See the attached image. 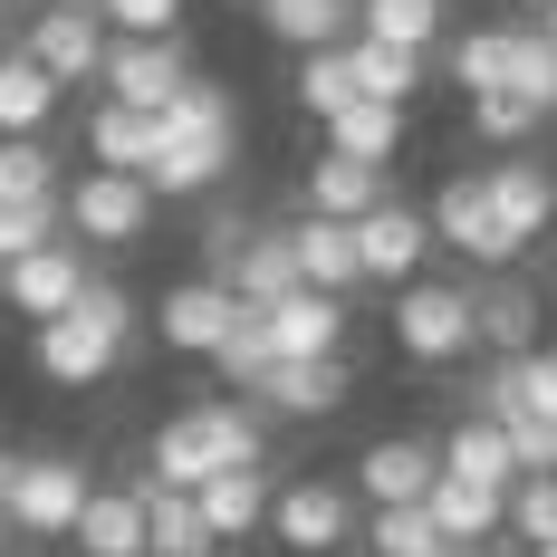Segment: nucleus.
Instances as JSON below:
<instances>
[{"mask_svg":"<svg viewBox=\"0 0 557 557\" xmlns=\"http://www.w3.org/2000/svg\"><path fill=\"white\" fill-rule=\"evenodd\" d=\"M125 491L145 500V519H154V557H212V548H222V539H212V519H202V500H193V491H164L154 471H135Z\"/></svg>","mask_w":557,"mask_h":557,"instance_id":"nucleus-18","label":"nucleus"},{"mask_svg":"<svg viewBox=\"0 0 557 557\" xmlns=\"http://www.w3.org/2000/svg\"><path fill=\"white\" fill-rule=\"evenodd\" d=\"M519 394H529V413H557V346L519 356Z\"/></svg>","mask_w":557,"mask_h":557,"instance_id":"nucleus-43","label":"nucleus"},{"mask_svg":"<svg viewBox=\"0 0 557 557\" xmlns=\"http://www.w3.org/2000/svg\"><path fill=\"white\" fill-rule=\"evenodd\" d=\"M529 557H557V539H548V548H529Z\"/></svg>","mask_w":557,"mask_h":557,"instance_id":"nucleus-48","label":"nucleus"},{"mask_svg":"<svg viewBox=\"0 0 557 557\" xmlns=\"http://www.w3.org/2000/svg\"><path fill=\"white\" fill-rule=\"evenodd\" d=\"M298 107H308V115L356 107V58H346V49H298Z\"/></svg>","mask_w":557,"mask_h":557,"instance_id":"nucleus-35","label":"nucleus"},{"mask_svg":"<svg viewBox=\"0 0 557 557\" xmlns=\"http://www.w3.org/2000/svg\"><path fill=\"white\" fill-rule=\"evenodd\" d=\"M193 500H202V519H212V539H250V529L270 519V500H278V491L260 481V471H212V481H202Z\"/></svg>","mask_w":557,"mask_h":557,"instance_id":"nucleus-28","label":"nucleus"},{"mask_svg":"<svg viewBox=\"0 0 557 557\" xmlns=\"http://www.w3.org/2000/svg\"><path fill=\"white\" fill-rule=\"evenodd\" d=\"M433 548H451L443 529H433V509L413 500V509H375V557H433Z\"/></svg>","mask_w":557,"mask_h":557,"instance_id":"nucleus-41","label":"nucleus"},{"mask_svg":"<svg viewBox=\"0 0 557 557\" xmlns=\"http://www.w3.org/2000/svg\"><path fill=\"white\" fill-rule=\"evenodd\" d=\"M125 336H135V298L125 288H107V278H87V298L67 308V318H49L39 327V375L49 385H107L115 356H125Z\"/></svg>","mask_w":557,"mask_h":557,"instance_id":"nucleus-2","label":"nucleus"},{"mask_svg":"<svg viewBox=\"0 0 557 557\" xmlns=\"http://www.w3.org/2000/svg\"><path fill=\"white\" fill-rule=\"evenodd\" d=\"M509 87L539 115H557V39L548 29H509Z\"/></svg>","mask_w":557,"mask_h":557,"instance_id":"nucleus-36","label":"nucleus"},{"mask_svg":"<svg viewBox=\"0 0 557 557\" xmlns=\"http://www.w3.org/2000/svg\"><path fill=\"white\" fill-rule=\"evenodd\" d=\"M231 145H240V135H222V125H202V135H173V125H164L145 183H154V193H212V183L231 173Z\"/></svg>","mask_w":557,"mask_h":557,"instance_id":"nucleus-15","label":"nucleus"},{"mask_svg":"<svg viewBox=\"0 0 557 557\" xmlns=\"http://www.w3.org/2000/svg\"><path fill=\"white\" fill-rule=\"evenodd\" d=\"M0 10H10V0H0Z\"/></svg>","mask_w":557,"mask_h":557,"instance_id":"nucleus-51","label":"nucleus"},{"mask_svg":"<svg viewBox=\"0 0 557 557\" xmlns=\"http://www.w3.org/2000/svg\"><path fill=\"white\" fill-rule=\"evenodd\" d=\"M356 29L394 49H433L443 39V0H356Z\"/></svg>","mask_w":557,"mask_h":557,"instance_id":"nucleus-34","label":"nucleus"},{"mask_svg":"<svg viewBox=\"0 0 557 557\" xmlns=\"http://www.w3.org/2000/svg\"><path fill=\"white\" fill-rule=\"evenodd\" d=\"M394 145H404V107H385V97H356V107H336V115H327V154L394 164Z\"/></svg>","mask_w":557,"mask_h":557,"instance_id":"nucleus-26","label":"nucleus"},{"mask_svg":"<svg viewBox=\"0 0 557 557\" xmlns=\"http://www.w3.org/2000/svg\"><path fill=\"white\" fill-rule=\"evenodd\" d=\"M423 509H433V529H443L451 548H481L491 529H509V491H491V481H461V471H443Z\"/></svg>","mask_w":557,"mask_h":557,"instance_id":"nucleus-19","label":"nucleus"},{"mask_svg":"<svg viewBox=\"0 0 557 557\" xmlns=\"http://www.w3.org/2000/svg\"><path fill=\"white\" fill-rule=\"evenodd\" d=\"M107 10H39L29 20V58L49 67L58 87H87V77H107Z\"/></svg>","mask_w":557,"mask_h":557,"instance_id":"nucleus-9","label":"nucleus"},{"mask_svg":"<svg viewBox=\"0 0 557 557\" xmlns=\"http://www.w3.org/2000/svg\"><path fill=\"white\" fill-rule=\"evenodd\" d=\"M154 145H164V115L154 107H125V97H107V107L87 115V154L115 173H145L154 164Z\"/></svg>","mask_w":557,"mask_h":557,"instance_id":"nucleus-20","label":"nucleus"},{"mask_svg":"<svg viewBox=\"0 0 557 557\" xmlns=\"http://www.w3.org/2000/svg\"><path fill=\"white\" fill-rule=\"evenodd\" d=\"M298 260H308V288H356L366 278V240H356V222H327V212H308L298 222Z\"/></svg>","mask_w":557,"mask_h":557,"instance_id":"nucleus-25","label":"nucleus"},{"mask_svg":"<svg viewBox=\"0 0 557 557\" xmlns=\"http://www.w3.org/2000/svg\"><path fill=\"white\" fill-rule=\"evenodd\" d=\"M433 557H451V548H433Z\"/></svg>","mask_w":557,"mask_h":557,"instance_id":"nucleus-50","label":"nucleus"},{"mask_svg":"<svg viewBox=\"0 0 557 557\" xmlns=\"http://www.w3.org/2000/svg\"><path fill=\"white\" fill-rule=\"evenodd\" d=\"M260 404L298 413V423H308V413H336V404H346V356H278Z\"/></svg>","mask_w":557,"mask_h":557,"instance_id":"nucleus-21","label":"nucleus"},{"mask_svg":"<svg viewBox=\"0 0 557 557\" xmlns=\"http://www.w3.org/2000/svg\"><path fill=\"white\" fill-rule=\"evenodd\" d=\"M529 10H548V0H529Z\"/></svg>","mask_w":557,"mask_h":557,"instance_id":"nucleus-49","label":"nucleus"},{"mask_svg":"<svg viewBox=\"0 0 557 557\" xmlns=\"http://www.w3.org/2000/svg\"><path fill=\"white\" fill-rule=\"evenodd\" d=\"M240 240H250V222H240V212H212V222H202V260H212V278H231Z\"/></svg>","mask_w":557,"mask_h":557,"instance_id":"nucleus-44","label":"nucleus"},{"mask_svg":"<svg viewBox=\"0 0 557 557\" xmlns=\"http://www.w3.org/2000/svg\"><path fill=\"white\" fill-rule=\"evenodd\" d=\"M154 183L145 173H115V164H97V173H77L67 183V231L77 240H97V250H135L145 231H154Z\"/></svg>","mask_w":557,"mask_h":557,"instance_id":"nucleus-5","label":"nucleus"},{"mask_svg":"<svg viewBox=\"0 0 557 557\" xmlns=\"http://www.w3.org/2000/svg\"><path fill=\"white\" fill-rule=\"evenodd\" d=\"M491 202H500L509 240L529 250V240H539V231L557 222V173L539 164V154H509V164H491Z\"/></svg>","mask_w":557,"mask_h":557,"instance_id":"nucleus-16","label":"nucleus"},{"mask_svg":"<svg viewBox=\"0 0 557 557\" xmlns=\"http://www.w3.org/2000/svg\"><path fill=\"white\" fill-rule=\"evenodd\" d=\"M49 10H97V0H49Z\"/></svg>","mask_w":557,"mask_h":557,"instance_id":"nucleus-46","label":"nucleus"},{"mask_svg":"<svg viewBox=\"0 0 557 557\" xmlns=\"http://www.w3.org/2000/svg\"><path fill=\"white\" fill-rule=\"evenodd\" d=\"M451 557H491V548H451Z\"/></svg>","mask_w":557,"mask_h":557,"instance_id":"nucleus-47","label":"nucleus"},{"mask_svg":"<svg viewBox=\"0 0 557 557\" xmlns=\"http://www.w3.org/2000/svg\"><path fill=\"white\" fill-rule=\"evenodd\" d=\"M183 87H193L183 39H115V49H107V97H125V107H154V115H164Z\"/></svg>","mask_w":557,"mask_h":557,"instance_id":"nucleus-11","label":"nucleus"},{"mask_svg":"<svg viewBox=\"0 0 557 557\" xmlns=\"http://www.w3.org/2000/svg\"><path fill=\"white\" fill-rule=\"evenodd\" d=\"M270 336H278V356H336L346 346V298L336 288H288L270 308Z\"/></svg>","mask_w":557,"mask_h":557,"instance_id":"nucleus-17","label":"nucleus"},{"mask_svg":"<svg viewBox=\"0 0 557 557\" xmlns=\"http://www.w3.org/2000/svg\"><path fill=\"white\" fill-rule=\"evenodd\" d=\"M451 87H461V97L509 87V29H461V39H451Z\"/></svg>","mask_w":557,"mask_h":557,"instance_id":"nucleus-37","label":"nucleus"},{"mask_svg":"<svg viewBox=\"0 0 557 557\" xmlns=\"http://www.w3.org/2000/svg\"><path fill=\"white\" fill-rule=\"evenodd\" d=\"M394 346H404L413 366L471 356V346H481V288H461V278H413V288L394 298Z\"/></svg>","mask_w":557,"mask_h":557,"instance_id":"nucleus-4","label":"nucleus"},{"mask_svg":"<svg viewBox=\"0 0 557 557\" xmlns=\"http://www.w3.org/2000/svg\"><path fill=\"white\" fill-rule=\"evenodd\" d=\"M356 20V0H260V29L278 49H336Z\"/></svg>","mask_w":557,"mask_h":557,"instance_id":"nucleus-29","label":"nucleus"},{"mask_svg":"<svg viewBox=\"0 0 557 557\" xmlns=\"http://www.w3.org/2000/svg\"><path fill=\"white\" fill-rule=\"evenodd\" d=\"M433 231H443V250L481 260V270H509V260H519L500 202H491V173H451L443 193H433Z\"/></svg>","mask_w":557,"mask_h":557,"instance_id":"nucleus-6","label":"nucleus"},{"mask_svg":"<svg viewBox=\"0 0 557 557\" xmlns=\"http://www.w3.org/2000/svg\"><path fill=\"white\" fill-rule=\"evenodd\" d=\"M270 529L288 557H336L346 548V529H356V500L336 491V481H288L270 500Z\"/></svg>","mask_w":557,"mask_h":557,"instance_id":"nucleus-8","label":"nucleus"},{"mask_svg":"<svg viewBox=\"0 0 557 557\" xmlns=\"http://www.w3.org/2000/svg\"><path fill=\"white\" fill-rule=\"evenodd\" d=\"M481 346H500V356H529L539 346V288L529 278H491L481 288Z\"/></svg>","mask_w":557,"mask_h":557,"instance_id":"nucleus-30","label":"nucleus"},{"mask_svg":"<svg viewBox=\"0 0 557 557\" xmlns=\"http://www.w3.org/2000/svg\"><path fill=\"white\" fill-rule=\"evenodd\" d=\"M145 471L164 491H202L212 471H260V413L250 404H193V413H173L154 433Z\"/></svg>","mask_w":557,"mask_h":557,"instance_id":"nucleus-1","label":"nucleus"},{"mask_svg":"<svg viewBox=\"0 0 557 557\" xmlns=\"http://www.w3.org/2000/svg\"><path fill=\"white\" fill-rule=\"evenodd\" d=\"M97 500V481L67 451H0V519L29 539H77V519Z\"/></svg>","mask_w":557,"mask_h":557,"instance_id":"nucleus-3","label":"nucleus"},{"mask_svg":"<svg viewBox=\"0 0 557 557\" xmlns=\"http://www.w3.org/2000/svg\"><path fill=\"white\" fill-rule=\"evenodd\" d=\"M471 135H481V145H529V135H539V107H529L519 87H481V97H471Z\"/></svg>","mask_w":557,"mask_h":557,"instance_id":"nucleus-38","label":"nucleus"},{"mask_svg":"<svg viewBox=\"0 0 557 557\" xmlns=\"http://www.w3.org/2000/svg\"><path fill=\"white\" fill-rule=\"evenodd\" d=\"M509 529H519L529 548H548V539H557V471H529V481H509Z\"/></svg>","mask_w":557,"mask_h":557,"instance_id":"nucleus-40","label":"nucleus"},{"mask_svg":"<svg viewBox=\"0 0 557 557\" xmlns=\"http://www.w3.org/2000/svg\"><path fill=\"white\" fill-rule=\"evenodd\" d=\"M356 97H385V107H404L413 87H423V49H394V39H356Z\"/></svg>","mask_w":557,"mask_h":557,"instance_id":"nucleus-33","label":"nucleus"},{"mask_svg":"<svg viewBox=\"0 0 557 557\" xmlns=\"http://www.w3.org/2000/svg\"><path fill=\"white\" fill-rule=\"evenodd\" d=\"M58 231H67V202H0V270L29 260L39 240H58Z\"/></svg>","mask_w":557,"mask_h":557,"instance_id":"nucleus-39","label":"nucleus"},{"mask_svg":"<svg viewBox=\"0 0 557 557\" xmlns=\"http://www.w3.org/2000/svg\"><path fill=\"white\" fill-rule=\"evenodd\" d=\"M375 202H385V164H356V154H318V164H308V212L366 222Z\"/></svg>","mask_w":557,"mask_h":557,"instance_id":"nucleus-23","label":"nucleus"},{"mask_svg":"<svg viewBox=\"0 0 557 557\" xmlns=\"http://www.w3.org/2000/svg\"><path fill=\"white\" fill-rule=\"evenodd\" d=\"M443 471H461V481H491V491H509L519 481V451H509V423H491V413H461L443 443Z\"/></svg>","mask_w":557,"mask_h":557,"instance_id":"nucleus-24","label":"nucleus"},{"mask_svg":"<svg viewBox=\"0 0 557 557\" xmlns=\"http://www.w3.org/2000/svg\"><path fill=\"white\" fill-rule=\"evenodd\" d=\"M231 318H240V288L231 278H183L164 308H154V336H164L173 356H222Z\"/></svg>","mask_w":557,"mask_h":557,"instance_id":"nucleus-10","label":"nucleus"},{"mask_svg":"<svg viewBox=\"0 0 557 557\" xmlns=\"http://www.w3.org/2000/svg\"><path fill=\"white\" fill-rule=\"evenodd\" d=\"M58 107V77L29 49H0V135H39Z\"/></svg>","mask_w":557,"mask_h":557,"instance_id":"nucleus-27","label":"nucleus"},{"mask_svg":"<svg viewBox=\"0 0 557 557\" xmlns=\"http://www.w3.org/2000/svg\"><path fill=\"white\" fill-rule=\"evenodd\" d=\"M356 240H366V278H385V288H413L423 250H433L443 231H433V212H404V202H375V212L356 222Z\"/></svg>","mask_w":557,"mask_h":557,"instance_id":"nucleus-13","label":"nucleus"},{"mask_svg":"<svg viewBox=\"0 0 557 557\" xmlns=\"http://www.w3.org/2000/svg\"><path fill=\"white\" fill-rule=\"evenodd\" d=\"M539 29H548V39H557V0H548V10H539Z\"/></svg>","mask_w":557,"mask_h":557,"instance_id":"nucleus-45","label":"nucleus"},{"mask_svg":"<svg viewBox=\"0 0 557 557\" xmlns=\"http://www.w3.org/2000/svg\"><path fill=\"white\" fill-rule=\"evenodd\" d=\"M433 481H443V451L413 443V433H385V443H366V461H356V491H366L375 509L433 500Z\"/></svg>","mask_w":557,"mask_h":557,"instance_id":"nucleus-12","label":"nucleus"},{"mask_svg":"<svg viewBox=\"0 0 557 557\" xmlns=\"http://www.w3.org/2000/svg\"><path fill=\"white\" fill-rule=\"evenodd\" d=\"M0 202H67L58 154L39 145V135H0Z\"/></svg>","mask_w":557,"mask_h":557,"instance_id":"nucleus-32","label":"nucleus"},{"mask_svg":"<svg viewBox=\"0 0 557 557\" xmlns=\"http://www.w3.org/2000/svg\"><path fill=\"white\" fill-rule=\"evenodd\" d=\"M231 288H240L250 308H278L288 288H308V260H298V222H288V231H250V240H240V260H231Z\"/></svg>","mask_w":557,"mask_h":557,"instance_id":"nucleus-14","label":"nucleus"},{"mask_svg":"<svg viewBox=\"0 0 557 557\" xmlns=\"http://www.w3.org/2000/svg\"><path fill=\"white\" fill-rule=\"evenodd\" d=\"M77 557H154V519L135 491H97L77 519Z\"/></svg>","mask_w":557,"mask_h":557,"instance_id":"nucleus-22","label":"nucleus"},{"mask_svg":"<svg viewBox=\"0 0 557 557\" xmlns=\"http://www.w3.org/2000/svg\"><path fill=\"white\" fill-rule=\"evenodd\" d=\"M212 366H222L240 394H260V385H270V366H278L270 308H250V298H240V318H231V336H222V356H212Z\"/></svg>","mask_w":557,"mask_h":557,"instance_id":"nucleus-31","label":"nucleus"},{"mask_svg":"<svg viewBox=\"0 0 557 557\" xmlns=\"http://www.w3.org/2000/svg\"><path fill=\"white\" fill-rule=\"evenodd\" d=\"M77 250H87L77 231L39 240L29 260H10V270H0V298H10L20 318H39V327H49V318H67V308L87 298V260H77Z\"/></svg>","mask_w":557,"mask_h":557,"instance_id":"nucleus-7","label":"nucleus"},{"mask_svg":"<svg viewBox=\"0 0 557 557\" xmlns=\"http://www.w3.org/2000/svg\"><path fill=\"white\" fill-rule=\"evenodd\" d=\"M115 39H183V0H97Z\"/></svg>","mask_w":557,"mask_h":557,"instance_id":"nucleus-42","label":"nucleus"}]
</instances>
